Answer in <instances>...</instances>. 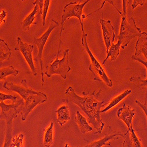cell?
<instances>
[{
	"instance_id": "10",
	"label": "cell",
	"mask_w": 147,
	"mask_h": 147,
	"mask_svg": "<svg viewBox=\"0 0 147 147\" xmlns=\"http://www.w3.org/2000/svg\"><path fill=\"white\" fill-rule=\"evenodd\" d=\"M17 43L18 47H16L14 50L16 51H19L21 53L27 62L33 76H36L37 74V71H36L32 57V52L34 48V45L24 42L20 37L17 38Z\"/></svg>"
},
{
	"instance_id": "13",
	"label": "cell",
	"mask_w": 147,
	"mask_h": 147,
	"mask_svg": "<svg viewBox=\"0 0 147 147\" xmlns=\"http://www.w3.org/2000/svg\"><path fill=\"white\" fill-rule=\"evenodd\" d=\"M119 137H124V134L121 132H118L114 134H109L100 140L92 142L90 144L85 145L84 146H76V147H102L104 145L111 147L112 146L111 144H110L109 141L112 140H118L119 138Z\"/></svg>"
},
{
	"instance_id": "22",
	"label": "cell",
	"mask_w": 147,
	"mask_h": 147,
	"mask_svg": "<svg viewBox=\"0 0 147 147\" xmlns=\"http://www.w3.org/2000/svg\"><path fill=\"white\" fill-rule=\"evenodd\" d=\"M125 134L129 137L130 144L132 147H143L141 144V140L138 137L132 127L129 130H128Z\"/></svg>"
},
{
	"instance_id": "9",
	"label": "cell",
	"mask_w": 147,
	"mask_h": 147,
	"mask_svg": "<svg viewBox=\"0 0 147 147\" xmlns=\"http://www.w3.org/2000/svg\"><path fill=\"white\" fill-rule=\"evenodd\" d=\"M147 53V34L142 32L138 36V39L136 45V54L132 56L133 60L138 61L142 64L146 68V55Z\"/></svg>"
},
{
	"instance_id": "11",
	"label": "cell",
	"mask_w": 147,
	"mask_h": 147,
	"mask_svg": "<svg viewBox=\"0 0 147 147\" xmlns=\"http://www.w3.org/2000/svg\"><path fill=\"white\" fill-rule=\"evenodd\" d=\"M100 22L101 26L102 31L103 38L106 47V53H107L111 44L114 42L115 34L114 32V27L112 25L110 20H100Z\"/></svg>"
},
{
	"instance_id": "6",
	"label": "cell",
	"mask_w": 147,
	"mask_h": 147,
	"mask_svg": "<svg viewBox=\"0 0 147 147\" xmlns=\"http://www.w3.org/2000/svg\"><path fill=\"white\" fill-rule=\"evenodd\" d=\"M69 49L64 51L63 57L61 59H58V55H57L55 61L47 65V70L44 74L48 78H51L53 75L58 74L66 80L68 74L71 71L69 64Z\"/></svg>"
},
{
	"instance_id": "29",
	"label": "cell",
	"mask_w": 147,
	"mask_h": 147,
	"mask_svg": "<svg viewBox=\"0 0 147 147\" xmlns=\"http://www.w3.org/2000/svg\"><path fill=\"white\" fill-rule=\"evenodd\" d=\"M136 102L142 109L143 111H144L146 116V114H147V110H146V102L145 101L144 104H142L140 101H139L138 100H136Z\"/></svg>"
},
{
	"instance_id": "12",
	"label": "cell",
	"mask_w": 147,
	"mask_h": 147,
	"mask_svg": "<svg viewBox=\"0 0 147 147\" xmlns=\"http://www.w3.org/2000/svg\"><path fill=\"white\" fill-rule=\"evenodd\" d=\"M135 114H136V110L127 105L125 102L123 103V106L119 108L117 111L118 118L124 122L128 127V130H129L132 127V119Z\"/></svg>"
},
{
	"instance_id": "5",
	"label": "cell",
	"mask_w": 147,
	"mask_h": 147,
	"mask_svg": "<svg viewBox=\"0 0 147 147\" xmlns=\"http://www.w3.org/2000/svg\"><path fill=\"white\" fill-rule=\"evenodd\" d=\"M87 37V34L82 35L81 43L90 58L91 64L90 65L89 70L92 73L94 80L95 81L104 82L107 86L110 88H112L113 86L112 80L108 77L104 68L101 66L100 63L98 62V61L96 59V58L93 55L90 48L88 47Z\"/></svg>"
},
{
	"instance_id": "1",
	"label": "cell",
	"mask_w": 147,
	"mask_h": 147,
	"mask_svg": "<svg viewBox=\"0 0 147 147\" xmlns=\"http://www.w3.org/2000/svg\"><path fill=\"white\" fill-rule=\"evenodd\" d=\"M101 90L98 92H93L91 94H86L82 92L84 96L77 95L74 88L69 86L65 92L66 95L65 101L72 102L78 106L82 111L87 114L88 118L89 124L96 130V133H101L105 126V123L101 118V109L104 106L105 101H99L95 97L100 95Z\"/></svg>"
},
{
	"instance_id": "25",
	"label": "cell",
	"mask_w": 147,
	"mask_h": 147,
	"mask_svg": "<svg viewBox=\"0 0 147 147\" xmlns=\"http://www.w3.org/2000/svg\"><path fill=\"white\" fill-rule=\"evenodd\" d=\"M50 0H45L44 1V7L42 9V26L43 27H45V20L47 16V13L48 11L49 7H50Z\"/></svg>"
},
{
	"instance_id": "2",
	"label": "cell",
	"mask_w": 147,
	"mask_h": 147,
	"mask_svg": "<svg viewBox=\"0 0 147 147\" xmlns=\"http://www.w3.org/2000/svg\"><path fill=\"white\" fill-rule=\"evenodd\" d=\"M3 87L8 91L18 93L25 100V104L20 113L23 121L26 120L28 115L35 107L46 102L48 99L47 95L44 92H37L30 88L26 79L21 80V85L7 81L4 84Z\"/></svg>"
},
{
	"instance_id": "20",
	"label": "cell",
	"mask_w": 147,
	"mask_h": 147,
	"mask_svg": "<svg viewBox=\"0 0 147 147\" xmlns=\"http://www.w3.org/2000/svg\"><path fill=\"white\" fill-rule=\"evenodd\" d=\"M54 142V123L51 122L50 126L45 130L44 136V145L45 147H50Z\"/></svg>"
},
{
	"instance_id": "3",
	"label": "cell",
	"mask_w": 147,
	"mask_h": 147,
	"mask_svg": "<svg viewBox=\"0 0 147 147\" xmlns=\"http://www.w3.org/2000/svg\"><path fill=\"white\" fill-rule=\"evenodd\" d=\"M108 2L115 8L121 16V21L119 34L118 36V41H119L121 44V48L124 50L128 47V44L133 38L136 36H139L142 32L141 30L137 26L134 18L131 15V11H129L128 13L127 7V1L126 0L122 1L123 11L122 12L115 7L113 1H108Z\"/></svg>"
},
{
	"instance_id": "8",
	"label": "cell",
	"mask_w": 147,
	"mask_h": 147,
	"mask_svg": "<svg viewBox=\"0 0 147 147\" xmlns=\"http://www.w3.org/2000/svg\"><path fill=\"white\" fill-rule=\"evenodd\" d=\"M59 26V23L55 21V20H52V22L50 24V27L48 28V30L42 34V35L40 38H34V43L36 44L38 47V53L37 56L35 58V61L36 62H39L40 64V68H41V80L42 82V85L44 83V72H43V68H42V53L44 47L46 44V42L50 36L51 33L53 32V31L56 28Z\"/></svg>"
},
{
	"instance_id": "19",
	"label": "cell",
	"mask_w": 147,
	"mask_h": 147,
	"mask_svg": "<svg viewBox=\"0 0 147 147\" xmlns=\"http://www.w3.org/2000/svg\"><path fill=\"white\" fill-rule=\"evenodd\" d=\"M121 48V44L119 41H118L117 44H112L110 47L108 53H107V57L105 60L103 61L102 65H105L106 61L110 57L111 58V61H115L119 55V51Z\"/></svg>"
},
{
	"instance_id": "14",
	"label": "cell",
	"mask_w": 147,
	"mask_h": 147,
	"mask_svg": "<svg viewBox=\"0 0 147 147\" xmlns=\"http://www.w3.org/2000/svg\"><path fill=\"white\" fill-rule=\"evenodd\" d=\"M32 4L34 5V8L31 13L24 20V21L21 23L22 28L23 31H27L30 29V27L32 24H36V23L34 22L35 18L36 17H39L40 15L39 7L36 3V1L32 3Z\"/></svg>"
},
{
	"instance_id": "15",
	"label": "cell",
	"mask_w": 147,
	"mask_h": 147,
	"mask_svg": "<svg viewBox=\"0 0 147 147\" xmlns=\"http://www.w3.org/2000/svg\"><path fill=\"white\" fill-rule=\"evenodd\" d=\"M55 113L57 114V122L60 126H63L71 119L69 109L67 105L61 106Z\"/></svg>"
},
{
	"instance_id": "21",
	"label": "cell",
	"mask_w": 147,
	"mask_h": 147,
	"mask_svg": "<svg viewBox=\"0 0 147 147\" xmlns=\"http://www.w3.org/2000/svg\"><path fill=\"white\" fill-rule=\"evenodd\" d=\"M20 71L16 69L13 65L0 69V81L4 80L7 77L13 76L16 77L18 76Z\"/></svg>"
},
{
	"instance_id": "24",
	"label": "cell",
	"mask_w": 147,
	"mask_h": 147,
	"mask_svg": "<svg viewBox=\"0 0 147 147\" xmlns=\"http://www.w3.org/2000/svg\"><path fill=\"white\" fill-rule=\"evenodd\" d=\"M129 81L134 82L138 87H146L147 85V80H144L140 77H131L129 78Z\"/></svg>"
},
{
	"instance_id": "27",
	"label": "cell",
	"mask_w": 147,
	"mask_h": 147,
	"mask_svg": "<svg viewBox=\"0 0 147 147\" xmlns=\"http://www.w3.org/2000/svg\"><path fill=\"white\" fill-rule=\"evenodd\" d=\"M7 16V11L5 9L0 11V26L6 22V18Z\"/></svg>"
},
{
	"instance_id": "4",
	"label": "cell",
	"mask_w": 147,
	"mask_h": 147,
	"mask_svg": "<svg viewBox=\"0 0 147 147\" xmlns=\"http://www.w3.org/2000/svg\"><path fill=\"white\" fill-rule=\"evenodd\" d=\"M90 1L89 0H87L83 3H79L77 4L76 1L75 2H71L65 5V6L64 8L63 9V14L61 17V31L59 32V46H58V50H60L61 49V35H62V32L64 30V24L70 18L72 17H76L78 18L81 30L82 32V35L85 34L84 32V24L82 22V20L86 18L87 17L90 16L94 13H92L87 16H85L82 14V10L84 7Z\"/></svg>"
},
{
	"instance_id": "18",
	"label": "cell",
	"mask_w": 147,
	"mask_h": 147,
	"mask_svg": "<svg viewBox=\"0 0 147 147\" xmlns=\"http://www.w3.org/2000/svg\"><path fill=\"white\" fill-rule=\"evenodd\" d=\"M131 92H132V90H125L122 94H121L120 95H119L117 96H116L115 98H114L109 102V104H108V105L107 107H105L104 109L101 110L100 113H104L107 112L108 111H109V109H111V108H113V107L116 106L118 104H119L122 100H124L125 97H127L128 95H129Z\"/></svg>"
},
{
	"instance_id": "30",
	"label": "cell",
	"mask_w": 147,
	"mask_h": 147,
	"mask_svg": "<svg viewBox=\"0 0 147 147\" xmlns=\"http://www.w3.org/2000/svg\"><path fill=\"white\" fill-rule=\"evenodd\" d=\"M0 7H1V4H0Z\"/></svg>"
},
{
	"instance_id": "16",
	"label": "cell",
	"mask_w": 147,
	"mask_h": 147,
	"mask_svg": "<svg viewBox=\"0 0 147 147\" xmlns=\"http://www.w3.org/2000/svg\"><path fill=\"white\" fill-rule=\"evenodd\" d=\"M76 121L82 134L93 131V128L90 125L86 118L84 117L79 111H77Z\"/></svg>"
},
{
	"instance_id": "17",
	"label": "cell",
	"mask_w": 147,
	"mask_h": 147,
	"mask_svg": "<svg viewBox=\"0 0 147 147\" xmlns=\"http://www.w3.org/2000/svg\"><path fill=\"white\" fill-rule=\"evenodd\" d=\"M11 55V50L8 44L3 39L0 38V64L9 60Z\"/></svg>"
},
{
	"instance_id": "26",
	"label": "cell",
	"mask_w": 147,
	"mask_h": 147,
	"mask_svg": "<svg viewBox=\"0 0 147 147\" xmlns=\"http://www.w3.org/2000/svg\"><path fill=\"white\" fill-rule=\"evenodd\" d=\"M18 96L17 95H13L9 94H5L2 92H0V103L3 102L6 100H11L13 102L16 101Z\"/></svg>"
},
{
	"instance_id": "28",
	"label": "cell",
	"mask_w": 147,
	"mask_h": 147,
	"mask_svg": "<svg viewBox=\"0 0 147 147\" xmlns=\"http://www.w3.org/2000/svg\"><path fill=\"white\" fill-rule=\"evenodd\" d=\"M146 2V0H143V1H141V0H134L133 3L131 5V9L134 10L138 5L142 6Z\"/></svg>"
},
{
	"instance_id": "7",
	"label": "cell",
	"mask_w": 147,
	"mask_h": 147,
	"mask_svg": "<svg viewBox=\"0 0 147 147\" xmlns=\"http://www.w3.org/2000/svg\"><path fill=\"white\" fill-rule=\"evenodd\" d=\"M24 104L23 99H18L16 102L7 105L4 102L0 103L1 113L0 114V120L4 119L6 124H13V121L21 113Z\"/></svg>"
},
{
	"instance_id": "23",
	"label": "cell",
	"mask_w": 147,
	"mask_h": 147,
	"mask_svg": "<svg viewBox=\"0 0 147 147\" xmlns=\"http://www.w3.org/2000/svg\"><path fill=\"white\" fill-rule=\"evenodd\" d=\"M6 134L3 147H10L13 138V124H6Z\"/></svg>"
}]
</instances>
